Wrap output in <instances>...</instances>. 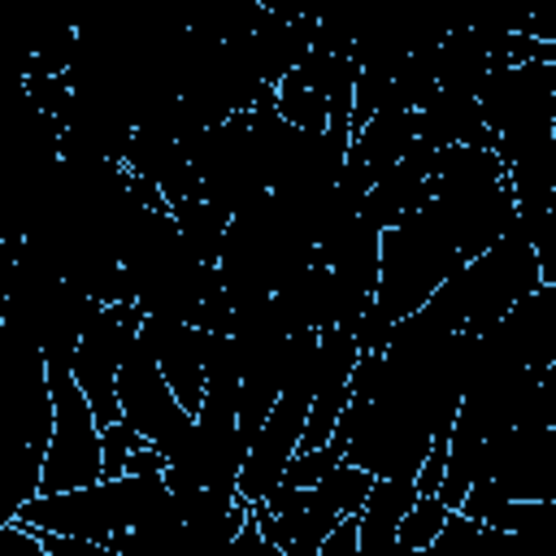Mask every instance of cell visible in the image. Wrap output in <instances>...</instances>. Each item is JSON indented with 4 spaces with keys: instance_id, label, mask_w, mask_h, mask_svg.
<instances>
[{
    "instance_id": "6da1fadb",
    "label": "cell",
    "mask_w": 556,
    "mask_h": 556,
    "mask_svg": "<svg viewBox=\"0 0 556 556\" xmlns=\"http://www.w3.org/2000/svg\"><path fill=\"white\" fill-rule=\"evenodd\" d=\"M430 208L439 213L460 261L486 252L517 222L513 187H508V174L495 148H469V143L434 148Z\"/></svg>"
},
{
    "instance_id": "7a4b0ae2",
    "label": "cell",
    "mask_w": 556,
    "mask_h": 556,
    "mask_svg": "<svg viewBox=\"0 0 556 556\" xmlns=\"http://www.w3.org/2000/svg\"><path fill=\"white\" fill-rule=\"evenodd\" d=\"M460 252L447 239L439 213L421 204L404 222L387 226L378 235V278H374V304L369 313L382 321H400L413 308H421L456 269Z\"/></svg>"
},
{
    "instance_id": "3957f363",
    "label": "cell",
    "mask_w": 556,
    "mask_h": 556,
    "mask_svg": "<svg viewBox=\"0 0 556 556\" xmlns=\"http://www.w3.org/2000/svg\"><path fill=\"white\" fill-rule=\"evenodd\" d=\"M165 504H169L165 473H117L70 491H35L17 508V521L30 530H56L104 543L109 534L139 526Z\"/></svg>"
},
{
    "instance_id": "277c9868",
    "label": "cell",
    "mask_w": 556,
    "mask_h": 556,
    "mask_svg": "<svg viewBox=\"0 0 556 556\" xmlns=\"http://www.w3.org/2000/svg\"><path fill=\"white\" fill-rule=\"evenodd\" d=\"M543 282L539 256L530 248V239L517 230V222L478 256H469L434 295L430 304L447 317L452 330H469L482 334L491 330L526 291H534Z\"/></svg>"
},
{
    "instance_id": "5b68a950",
    "label": "cell",
    "mask_w": 556,
    "mask_h": 556,
    "mask_svg": "<svg viewBox=\"0 0 556 556\" xmlns=\"http://www.w3.org/2000/svg\"><path fill=\"white\" fill-rule=\"evenodd\" d=\"M117 408H122V421L130 430H139L152 447L165 452V460L178 452V443L187 439L191 430V413L174 400L148 339H143V326L126 339V352H122V365H117Z\"/></svg>"
},
{
    "instance_id": "8992f818",
    "label": "cell",
    "mask_w": 556,
    "mask_h": 556,
    "mask_svg": "<svg viewBox=\"0 0 556 556\" xmlns=\"http://www.w3.org/2000/svg\"><path fill=\"white\" fill-rule=\"evenodd\" d=\"M143 326V313L135 300H117V304H100L91 300L87 308V321L78 330V348H74V382L83 387L91 413H96V426L104 421H117L122 408H117V365H122V352H126V339Z\"/></svg>"
},
{
    "instance_id": "52a82bcc",
    "label": "cell",
    "mask_w": 556,
    "mask_h": 556,
    "mask_svg": "<svg viewBox=\"0 0 556 556\" xmlns=\"http://www.w3.org/2000/svg\"><path fill=\"white\" fill-rule=\"evenodd\" d=\"M491 135L556 126V61H517L491 70L473 91Z\"/></svg>"
},
{
    "instance_id": "ba28073f",
    "label": "cell",
    "mask_w": 556,
    "mask_h": 556,
    "mask_svg": "<svg viewBox=\"0 0 556 556\" xmlns=\"http://www.w3.org/2000/svg\"><path fill=\"white\" fill-rule=\"evenodd\" d=\"M430 161H434V148L426 139H413L408 152L365 187L361 217L369 226L387 230V226L404 222L408 213H417L421 204H430Z\"/></svg>"
},
{
    "instance_id": "9c48e42d",
    "label": "cell",
    "mask_w": 556,
    "mask_h": 556,
    "mask_svg": "<svg viewBox=\"0 0 556 556\" xmlns=\"http://www.w3.org/2000/svg\"><path fill=\"white\" fill-rule=\"evenodd\" d=\"M491 334L500 348L526 365V369H552L556 365V282H539L526 291L495 326Z\"/></svg>"
},
{
    "instance_id": "30bf717a",
    "label": "cell",
    "mask_w": 556,
    "mask_h": 556,
    "mask_svg": "<svg viewBox=\"0 0 556 556\" xmlns=\"http://www.w3.org/2000/svg\"><path fill=\"white\" fill-rule=\"evenodd\" d=\"M143 339L174 391V400L195 413L204 400V361H200V330L182 317H143Z\"/></svg>"
},
{
    "instance_id": "8fae6325",
    "label": "cell",
    "mask_w": 556,
    "mask_h": 556,
    "mask_svg": "<svg viewBox=\"0 0 556 556\" xmlns=\"http://www.w3.org/2000/svg\"><path fill=\"white\" fill-rule=\"evenodd\" d=\"M417 113V139H426L430 148H447V143H469V148H491V126L482 122V109L473 96H456V91H434Z\"/></svg>"
},
{
    "instance_id": "7c38bea8",
    "label": "cell",
    "mask_w": 556,
    "mask_h": 556,
    "mask_svg": "<svg viewBox=\"0 0 556 556\" xmlns=\"http://www.w3.org/2000/svg\"><path fill=\"white\" fill-rule=\"evenodd\" d=\"M413 500H417L413 478H374V486L356 513L361 556H395V521L404 517V508Z\"/></svg>"
},
{
    "instance_id": "4fadbf2b",
    "label": "cell",
    "mask_w": 556,
    "mask_h": 556,
    "mask_svg": "<svg viewBox=\"0 0 556 556\" xmlns=\"http://www.w3.org/2000/svg\"><path fill=\"white\" fill-rule=\"evenodd\" d=\"M169 217L182 235V243L191 248L195 261L204 265H217V252H222V239H226V213L217 204H208L204 195H187L178 204H169Z\"/></svg>"
},
{
    "instance_id": "5bb4252c",
    "label": "cell",
    "mask_w": 556,
    "mask_h": 556,
    "mask_svg": "<svg viewBox=\"0 0 556 556\" xmlns=\"http://www.w3.org/2000/svg\"><path fill=\"white\" fill-rule=\"evenodd\" d=\"M447 513H452V508H447L439 495H417V500L404 508V517L395 521V556H400V552H404V556H426Z\"/></svg>"
},
{
    "instance_id": "9a60e30c",
    "label": "cell",
    "mask_w": 556,
    "mask_h": 556,
    "mask_svg": "<svg viewBox=\"0 0 556 556\" xmlns=\"http://www.w3.org/2000/svg\"><path fill=\"white\" fill-rule=\"evenodd\" d=\"M508 539H517V534H504V530L482 526V521L465 517L460 508H452V513L443 517V526H439V534H434V543H430L426 556H469V552H478V547H500V543H508Z\"/></svg>"
},
{
    "instance_id": "2e32d148",
    "label": "cell",
    "mask_w": 556,
    "mask_h": 556,
    "mask_svg": "<svg viewBox=\"0 0 556 556\" xmlns=\"http://www.w3.org/2000/svg\"><path fill=\"white\" fill-rule=\"evenodd\" d=\"M313 486L330 500V508H334L339 517H348V513H361V504H365V495H369V486H374V473L361 469V465H352V460H339V465H330Z\"/></svg>"
},
{
    "instance_id": "e0dca14e",
    "label": "cell",
    "mask_w": 556,
    "mask_h": 556,
    "mask_svg": "<svg viewBox=\"0 0 556 556\" xmlns=\"http://www.w3.org/2000/svg\"><path fill=\"white\" fill-rule=\"evenodd\" d=\"M139 443H148V439H143L139 430H130L122 417H117V421H104V426H100V478L126 473V456H130Z\"/></svg>"
},
{
    "instance_id": "ac0fdd59",
    "label": "cell",
    "mask_w": 556,
    "mask_h": 556,
    "mask_svg": "<svg viewBox=\"0 0 556 556\" xmlns=\"http://www.w3.org/2000/svg\"><path fill=\"white\" fill-rule=\"evenodd\" d=\"M317 556H361V530H356V513L339 517L326 539L317 543Z\"/></svg>"
},
{
    "instance_id": "d6986e66",
    "label": "cell",
    "mask_w": 556,
    "mask_h": 556,
    "mask_svg": "<svg viewBox=\"0 0 556 556\" xmlns=\"http://www.w3.org/2000/svg\"><path fill=\"white\" fill-rule=\"evenodd\" d=\"M0 556H43L39 530H30V526H22L13 517L9 526H0Z\"/></svg>"
},
{
    "instance_id": "ffe728a7",
    "label": "cell",
    "mask_w": 556,
    "mask_h": 556,
    "mask_svg": "<svg viewBox=\"0 0 556 556\" xmlns=\"http://www.w3.org/2000/svg\"><path fill=\"white\" fill-rule=\"evenodd\" d=\"M226 547H235L239 556H278V552H274V547L265 543V534H261V526H256L252 517H248V521H243V526L235 530V539H230Z\"/></svg>"
},
{
    "instance_id": "44dd1931",
    "label": "cell",
    "mask_w": 556,
    "mask_h": 556,
    "mask_svg": "<svg viewBox=\"0 0 556 556\" xmlns=\"http://www.w3.org/2000/svg\"><path fill=\"white\" fill-rule=\"evenodd\" d=\"M126 473H165V452L152 447V443H139L126 456Z\"/></svg>"
},
{
    "instance_id": "7402d4cb",
    "label": "cell",
    "mask_w": 556,
    "mask_h": 556,
    "mask_svg": "<svg viewBox=\"0 0 556 556\" xmlns=\"http://www.w3.org/2000/svg\"><path fill=\"white\" fill-rule=\"evenodd\" d=\"M0 243H4V230H0Z\"/></svg>"
}]
</instances>
